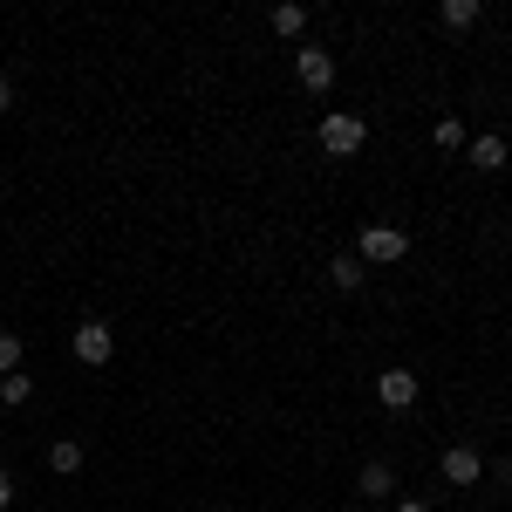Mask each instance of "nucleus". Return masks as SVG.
I'll list each match as a JSON object with an SVG mask.
<instances>
[{"label": "nucleus", "mask_w": 512, "mask_h": 512, "mask_svg": "<svg viewBox=\"0 0 512 512\" xmlns=\"http://www.w3.org/2000/svg\"><path fill=\"white\" fill-rule=\"evenodd\" d=\"M376 403H383V410H410V403H417V376H410V369H383V376H376Z\"/></svg>", "instance_id": "39448f33"}, {"label": "nucleus", "mask_w": 512, "mask_h": 512, "mask_svg": "<svg viewBox=\"0 0 512 512\" xmlns=\"http://www.w3.org/2000/svg\"><path fill=\"white\" fill-rule=\"evenodd\" d=\"M294 76H301L308 96H328L335 89V55L328 48H294Z\"/></svg>", "instance_id": "7ed1b4c3"}, {"label": "nucleus", "mask_w": 512, "mask_h": 512, "mask_svg": "<svg viewBox=\"0 0 512 512\" xmlns=\"http://www.w3.org/2000/svg\"><path fill=\"white\" fill-rule=\"evenodd\" d=\"M472 137H465V123L458 117H437V151H465Z\"/></svg>", "instance_id": "4468645a"}, {"label": "nucleus", "mask_w": 512, "mask_h": 512, "mask_svg": "<svg viewBox=\"0 0 512 512\" xmlns=\"http://www.w3.org/2000/svg\"><path fill=\"white\" fill-rule=\"evenodd\" d=\"M355 492H362V499H390V492H396L390 465H362V478H355Z\"/></svg>", "instance_id": "9d476101"}, {"label": "nucleus", "mask_w": 512, "mask_h": 512, "mask_svg": "<svg viewBox=\"0 0 512 512\" xmlns=\"http://www.w3.org/2000/svg\"><path fill=\"white\" fill-rule=\"evenodd\" d=\"M301 28H308V7H294V0H280V7H274V35H287V41H294Z\"/></svg>", "instance_id": "f8f14e48"}, {"label": "nucleus", "mask_w": 512, "mask_h": 512, "mask_svg": "<svg viewBox=\"0 0 512 512\" xmlns=\"http://www.w3.org/2000/svg\"><path fill=\"white\" fill-rule=\"evenodd\" d=\"M369 144V123L355 117V110H328L321 117V151H335V158H355Z\"/></svg>", "instance_id": "f03ea898"}, {"label": "nucleus", "mask_w": 512, "mask_h": 512, "mask_svg": "<svg viewBox=\"0 0 512 512\" xmlns=\"http://www.w3.org/2000/svg\"><path fill=\"white\" fill-rule=\"evenodd\" d=\"M7 506H14V478L0 472V512H7Z\"/></svg>", "instance_id": "dca6fc26"}, {"label": "nucleus", "mask_w": 512, "mask_h": 512, "mask_svg": "<svg viewBox=\"0 0 512 512\" xmlns=\"http://www.w3.org/2000/svg\"><path fill=\"white\" fill-rule=\"evenodd\" d=\"M396 512H431V506H424V499H403V506H396Z\"/></svg>", "instance_id": "a211bd4d"}, {"label": "nucleus", "mask_w": 512, "mask_h": 512, "mask_svg": "<svg viewBox=\"0 0 512 512\" xmlns=\"http://www.w3.org/2000/svg\"><path fill=\"white\" fill-rule=\"evenodd\" d=\"M28 396H35V376H28V369H14V376H0V403H7V410H21Z\"/></svg>", "instance_id": "9b49d317"}, {"label": "nucleus", "mask_w": 512, "mask_h": 512, "mask_svg": "<svg viewBox=\"0 0 512 512\" xmlns=\"http://www.w3.org/2000/svg\"><path fill=\"white\" fill-rule=\"evenodd\" d=\"M14 369H21V335L0 328V376H14Z\"/></svg>", "instance_id": "2eb2a0df"}, {"label": "nucleus", "mask_w": 512, "mask_h": 512, "mask_svg": "<svg viewBox=\"0 0 512 512\" xmlns=\"http://www.w3.org/2000/svg\"><path fill=\"white\" fill-rule=\"evenodd\" d=\"M0 110H14V82L0 76Z\"/></svg>", "instance_id": "f3484780"}, {"label": "nucleus", "mask_w": 512, "mask_h": 512, "mask_svg": "<svg viewBox=\"0 0 512 512\" xmlns=\"http://www.w3.org/2000/svg\"><path fill=\"white\" fill-rule=\"evenodd\" d=\"M485 478V458H478L472 444H451L444 451V485H478Z\"/></svg>", "instance_id": "423d86ee"}, {"label": "nucleus", "mask_w": 512, "mask_h": 512, "mask_svg": "<svg viewBox=\"0 0 512 512\" xmlns=\"http://www.w3.org/2000/svg\"><path fill=\"white\" fill-rule=\"evenodd\" d=\"M410 253V233L403 226H362V239H355V260L362 267H396Z\"/></svg>", "instance_id": "f257e3e1"}, {"label": "nucleus", "mask_w": 512, "mask_h": 512, "mask_svg": "<svg viewBox=\"0 0 512 512\" xmlns=\"http://www.w3.org/2000/svg\"><path fill=\"white\" fill-rule=\"evenodd\" d=\"M48 472H62V478L82 472V444L76 437H55V444H48Z\"/></svg>", "instance_id": "6e6552de"}, {"label": "nucleus", "mask_w": 512, "mask_h": 512, "mask_svg": "<svg viewBox=\"0 0 512 512\" xmlns=\"http://www.w3.org/2000/svg\"><path fill=\"white\" fill-rule=\"evenodd\" d=\"M328 280H335V287H342V294H355V287H362V280H369V267H362V260H355V253H335V260H328Z\"/></svg>", "instance_id": "0eeeda50"}, {"label": "nucleus", "mask_w": 512, "mask_h": 512, "mask_svg": "<svg viewBox=\"0 0 512 512\" xmlns=\"http://www.w3.org/2000/svg\"><path fill=\"white\" fill-rule=\"evenodd\" d=\"M465 158H472L478 171H499V164H506V137H472V144H465Z\"/></svg>", "instance_id": "1a4fd4ad"}, {"label": "nucleus", "mask_w": 512, "mask_h": 512, "mask_svg": "<svg viewBox=\"0 0 512 512\" xmlns=\"http://www.w3.org/2000/svg\"><path fill=\"white\" fill-rule=\"evenodd\" d=\"M472 21H478V0H444V28H458V35H465Z\"/></svg>", "instance_id": "ddd939ff"}, {"label": "nucleus", "mask_w": 512, "mask_h": 512, "mask_svg": "<svg viewBox=\"0 0 512 512\" xmlns=\"http://www.w3.org/2000/svg\"><path fill=\"white\" fill-rule=\"evenodd\" d=\"M117 355V335H110V321H76V362H89V369H103Z\"/></svg>", "instance_id": "20e7f679"}]
</instances>
